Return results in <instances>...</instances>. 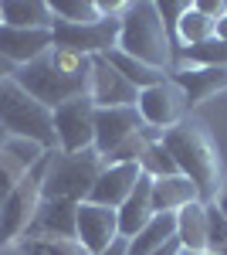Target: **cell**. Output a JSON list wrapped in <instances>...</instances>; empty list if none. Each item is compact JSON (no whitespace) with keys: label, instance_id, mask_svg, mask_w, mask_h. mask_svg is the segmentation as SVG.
<instances>
[{"label":"cell","instance_id":"6da1fadb","mask_svg":"<svg viewBox=\"0 0 227 255\" xmlns=\"http://www.w3.org/2000/svg\"><path fill=\"white\" fill-rule=\"evenodd\" d=\"M88 72H92V58L65 48H48L41 58L20 65L14 72V82L55 113L58 106L88 96Z\"/></svg>","mask_w":227,"mask_h":255},{"label":"cell","instance_id":"7a4b0ae2","mask_svg":"<svg viewBox=\"0 0 227 255\" xmlns=\"http://www.w3.org/2000/svg\"><path fill=\"white\" fill-rule=\"evenodd\" d=\"M163 146L170 150L176 170L190 177V184L197 187L200 204H214L224 187V163H221V150L207 129L183 119L180 126L163 133Z\"/></svg>","mask_w":227,"mask_h":255},{"label":"cell","instance_id":"3957f363","mask_svg":"<svg viewBox=\"0 0 227 255\" xmlns=\"http://www.w3.org/2000/svg\"><path fill=\"white\" fill-rule=\"evenodd\" d=\"M115 48L122 55H129V58L143 61V65H152V68L166 72V75L176 68V48H173L170 34L163 27V17H159L152 0H136V3L122 7Z\"/></svg>","mask_w":227,"mask_h":255},{"label":"cell","instance_id":"277c9868","mask_svg":"<svg viewBox=\"0 0 227 255\" xmlns=\"http://www.w3.org/2000/svg\"><path fill=\"white\" fill-rule=\"evenodd\" d=\"M0 126L14 139H31L41 150H58L55 113L34 96H27L14 79L0 82Z\"/></svg>","mask_w":227,"mask_h":255},{"label":"cell","instance_id":"5b68a950","mask_svg":"<svg viewBox=\"0 0 227 255\" xmlns=\"http://www.w3.org/2000/svg\"><path fill=\"white\" fill-rule=\"evenodd\" d=\"M102 153L98 150H81V153H61V150H48V163H44V177H41V194L44 197H65L81 204L92 184L102 174Z\"/></svg>","mask_w":227,"mask_h":255},{"label":"cell","instance_id":"8992f818","mask_svg":"<svg viewBox=\"0 0 227 255\" xmlns=\"http://www.w3.org/2000/svg\"><path fill=\"white\" fill-rule=\"evenodd\" d=\"M44 163H48V153L27 170V174L17 180V187L10 191V197L3 201V208H0V249H7V245H17L24 232H27V225L34 221V211H38L41 204V177H44Z\"/></svg>","mask_w":227,"mask_h":255},{"label":"cell","instance_id":"52a82bcc","mask_svg":"<svg viewBox=\"0 0 227 255\" xmlns=\"http://www.w3.org/2000/svg\"><path fill=\"white\" fill-rule=\"evenodd\" d=\"M136 109H139V116H143V126L159 129V133L180 126V123L190 116L187 96H183V89H180L170 75H166L163 82H156V85H150V89H143Z\"/></svg>","mask_w":227,"mask_h":255},{"label":"cell","instance_id":"ba28073f","mask_svg":"<svg viewBox=\"0 0 227 255\" xmlns=\"http://www.w3.org/2000/svg\"><path fill=\"white\" fill-rule=\"evenodd\" d=\"M51 38H55V48L95 58V55H105V51L115 48V41H119V17H102L95 24H61V20H55Z\"/></svg>","mask_w":227,"mask_h":255},{"label":"cell","instance_id":"9c48e42d","mask_svg":"<svg viewBox=\"0 0 227 255\" xmlns=\"http://www.w3.org/2000/svg\"><path fill=\"white\" fill-rule=\"evenodd\" d=\"M55 136L61 153L95 150V106L88 102V96L72 99L55 109Z\"/></svg>","mask_w":227,"mask_h":255},{"label":"cell","instance_id":"30bf717a","mask_svg":"<svg viewBox=\"0 0 227 255\" xmlns=\"http://www.w3.org/2000/svg\"><path fill=\"white\" fill-rule=\"evenodd\" d=\"M88 102L95 109H122V106H136L139 102V89L129 79H122L102 55L92 58V72H88Z\"/></svg>","mask_w":227,"mask_h":255},{"label":"cell","instance_id":"8fae6325","mask_svg":"<svg viewBox=\"0 0 227 255\" xmlns=\"http://www.w3.org/2000/svg\"><path fill=\"white\" fill-rule=\"evenodd\" d=\"M75 238L85 245L88 255H102L119 238V218L112 208H102L92 201H81L75 215Z\"/></svg>","mask_w":227,"mask_h":255},{"label":"cell","instance_id":"7c38bea8","mask_svg":"<svg viewBox=\"0 0 227 255\" xmlns=\"http://www.w3.org/2000/svg\"><path fill=\"white\" fill-rule=\"evenodd\" d=\"M75 215L78 204L75 201H65V197H41L34 221L27 225L24 238H75Z\"/></svg>","mask_w":227,"mask_h":255},{"label":"cell","instance_id":"4fadbf2b","mask_svg":"<svg viewBox=\"0 0 227 255\" xmlns=\"http://www.w3.org/2000/svg\"><path fill=\"white\" fill-rule=\"evenodd\" d=\"M139 177H143L139 163H105L85 201L102 204V208H112V211H115V208H122V201L136 191Z\"/></svg>","mask_w":227,"mask_h":255},{"label":"cell","instance_id":"5bb4252c","mask_svg":"<svg viewBox=\"0 0 227 255\" xmlns=\"http://www.w3.org/2000/svg\"><path fill=\"white\" fill-rule=\"evenodd\" d=\"M143 129V116L136 106H122V109H95V150L105 157L119 143H126Z\"/></svg>","mask_w":227,"mask_h":255},{"label":"cell","instance_id":"9a60e30c","mask_svg":"<svg viewBox=\"0 0 227 255\" xmlns=\"http://www.w3.org/2000/svg\"><path fill=\"white\" fill-rule=\"evenodd\" d=\"M48 48H55L51 31H27V27H7L0 24V55L10 65H27V61L41 58Z\"/></svg>","mask_w":227,"mask_h":255},{"label":"cell","instance_id":"2e32d148","mask_svg":"<svg viewBox=\"0 0 227 255\" xmlns=\"http://www.w3.org/2000/svg\"><path fill=\"white\" fill-rule=\"evenodd\" d=\"M170 79L183 89L190 109L200 106L207 96L224 92L227 89V68H200V65H176L170 72Z\"/></svg>","mask_w":227,"mask_h":255},{"label":"cell","instance_id":"e0dca14e","mask_svg":"<svg viewBox=\"0 0 227 255\" xmlns=\"http://www.w3.org/2000/svg\"><path fill=\"white\" fill-rule=\"evenodd\" d=\"M150 201H152V215H176V211H183L187 204L200 201V194H197V187L190 184V177L173 174V177H156V180H152Z\"/></svg>","mask_w":227,"mask_h":255},{"label":"cell","instance_id":"ac0fdd59","mask_svg":"<svg viewBox=\"0 0 227 255\" xmlns=\"http://www.w3.org/2000/svg\"><path fill=\"white\" fill-rule=\"evenodd\" d=\"M150 191H152V180L143 174V177H139V184H136V191L122 201V208H115V218H119V238L129 242L133 235H139V232L150 225V218H152Z\"/></svg>","mask_w":227,"mask_h":255},{"label":"cell","instance_id":"d6986e66","mask_svg":"<svg viewBox=\"0 0 227 255\" xmlns=\"http://www.w3.org/2000/svg\"><path fill=\"white\" fill-rule=\"evenodd\" d=\"M3 24L27 31H55V14L48 0H3Z\"/></svg>","mask_w":227,"mask_h":255},{"label":"cell","instance_id":"ffe728a7","mask_svg":"<svg viewBox=\"0 0 227 255\" xmlns=\"http://www.w3.org/2000/svg\"><path fill=\"white\" fill-rule=\"evenodd\" d=\"M176 242L190 255L207 252V208L200 201H193L183 211H176Z\"/></svg>","mask_w":227,"mask_h":255},{"label":"cell","instance_id":"44dd1931","mask_svg":"<svg viewBox=\"0 0 227 255\" xmlns=\"http://www.w3.org/2000/svg\"><path fill=\"white\" fill-rule=\"evenodd\" d=\"M173 238H176V215H152L150 225L139 235L129 238L126 255H152V252H159L166 242H173Z\"/></svg>","mask_w":227,"mask_h":255},{"label":"cell","instance_id":"7402d4cb","mask_svg":"<svg viewBox=\"0 0 227 255\" xmlns=\"http://www.w3.org/2000/svg\"><path fill=\"white\" fill-rule=\"evenodd\" d=\"M102 58L112 65L115 72L122 75V79H129L143 92V89H150V85H156V82H163L166 79V72H159V68H152V65H143V61H136V58H129V55H122L119 48H112V51H105Z\"/></svg>","mask_w":227,"mask_h":255},{"label":"cell","instance_id":"603a6c76","mask_svg":"<svg viewBox=\"0 0 227 255\" xmlns=\"http://www.w3.org/2000/svg\"><path fill=\"white\" fill-rule=\"evenodd\" d=\"M217 34V20L204 17L197 7H193V0H190V10L180 17V24H176V38H173V44H180V48H193V44H204V41H210ZM176 48V51H180Z\"/></svg>","mask_w":227,"mask_h":255},{"label":"cell","instance_id":"cb8c5ba5","mask_svg":"<svg viewBox=\"0 0 227 255\" xmlns=\"http://www.w3.org/2000/svg\"><path fill=\"white\" fill-rule=\"evenodd\" d=\"M48 7H51L55 20H61V24H95V20H102L95 0H48Z\"/></svg>","mask_w":227,"mask_h":255},{"label":"cell","instance_id":"d4e9b609","mask_svg":"<svg viewBox=\"0 0 227 255\" xmlns=\"http://www.w3.org/2000/svg\"><path fill=\"white\" fill-rule=\"evenodd\" d=\"M139 170L150 177V180H156V177H173L180 174L176 170V163H173L170 150L163 146V139H152V143H146V150H143V157H139Z\"/></svg>","mask_w":227,"mask_h":255},{"label":"cell","instance_id":"484cf974","mask_svg":"<svg viewBox=\"0 0 227 255\" xmlns=\"http://www.w3.org/2000/svg\"><path fill=\"white\" fill-rule=\"evenodd\" d=\"M207 208V252L221 255L227 249V218L217 211V204H204Z\"/></svg>","mask_w":227,"mask_h":255},{"label":"cell","instance_id":"4316f807","mask_svg":"<svg viewBox=\"0 0 227 255\" xmlns=\"http://www.w3.org/2000/svg\"><path fill=\"white\" fill-rule=\"evenodd\" d=\"M24 174H27V170H24L17 160H14L7 150H3V146H0V208H3V201L10 197V191L17 187V180Z\"/></svg>","mask_w":227,"mask_h":255},{"label":"cell","instance_id":"83f0119b","mask_svg":"<svg viewBox=\"0 0 227 255\" xmlns=\"http://www.w3.org/2000/svg\"><path fill=\"white\" fill-rule=\"evenodd\" d=\"M156 10H159V17H163V27H166V34H170V41L176 38V24H180V17L190 10V0H163V3H156ZM176 48V44H173Z\"/></svg>","mask_w":227,"mask_h":255},{"label":"cell","instance_id":"f1b7e54d","mask_svg":"<svg viewBox=\"0 0 227 255\" xmlns=\"http://www.w3.org/2000/svg\"><path fill=\"white\" fill-rule=\"evenodd\" d=\"M41 249L48 255H88L78 238H41Z\"/></svg>","mask_w":227,"mask_h":255},{"label":"cell","instance_id":"f546056e","mask_svg":"<svg viewBox=\"0 0 227 255\" xmlns=\"http://www.w3.org/2000/svg\"><path fill=\"white\" fill-rule=\"evenodd\" d=\"M193 7H197L204 17H210V20L227 17V0H193Z\"/></svg>","mask_w":227,"mask_h":255},{"label":"cell","instance_id":"4dcf8cb0","mask_svg":"<svg viewBox=\"0 0 227 255\" xmlns=\"http://www.w3.org/2000/svg\"><path fill=\"white\" fill-rule=\"evenodd\" d=\"M20 255H48L44 249H41V242H34V238H20Z\"/></svg>","mask_w":227,"mask_h":255},{"label":"cell","instance_id":"1f68e13d","mask_svg":"<svg viewBox=\"0 0 227 255\" xmlns=\"http://www.w3.org/2000/svg\"><path fill=\"white\" fill-rule=\"evenodd\" d=\"M126 249H129V242H126V238H115V242H112V245H109L102 255H126Z\"/></svg>","mask_w":227,"mask_h":255},{"label":"cell","instance_id":"d6a6232c","mask_svg":"<svg viewBox=\"0 0 227 255\" xmlns=\"http://www.w3.org/2000/svg\"><path fill=\"white\" fill-rule=\"evenodd\" d=\"M14 72H17V65H10V61L0 55V82H3V79H14Z\"/></svg>","mask_w":227,"mask_h":255},{"label":"cell","instance_id":"836d02e7","mask_svg":"<svg viewBox=\"0 0 227 255\" xmlns=\"http://www.w3.org/2000/svg\"><path fill=\"white\" fill-rule=\"evenodd\" d=\"M180 252H183V249H180V242L173 238V242H166V245H163L159 252H152V255H180Z\"/></svg>","mask_w":227,"mask_h":255},{"label":"cell","instance_id":"e575fe53","mask_svg":"<svg viewBox=\"0 0 227 255\" xmlns=\"http://www.w3.org/2000/svg\"><path fill=\"white\" fill-rule=\"evenodd\" d=\"M214 204H217V211H221V215L227 218V184L221 187V194H217V201H214Z\"/></svg>","mask_w":227,"mask_h":255},{"label":"cell","instance_id":"d590c367","mask_svg":"<svg viewBox=\"0 0 227 255\" xmlns=\"http://www.w3.org/2000/svg\"><path fill=\"white\" fill-rule=\"evenodd\" d=\"M214 38H217V41H224V44H227V17H221V20H217V34H214Z\"/></svg>","mask_w":227,"mask_h":255},{"label":"cell","instance_id":"8d00e7d4","mask_svg":"<svg viewBox=\"0 0 227 255\" xmlns=\"http://www.w3.org/2000/svg\"><path fill=\"white\" fill-rule=\"evenodd\" d=\"M0 255H20V245H7V249H0Z\"/></svg>","mask_w":227,"mask_h":255},{"label":"cell","instance_id":"74e56055","mask_svg":"<svg viewBox=\"0 0 227 255\" xmlns=\"http://www.w3.org/2000/svg\"><path fill=\"white\" fill-rule=\"evenodd\" d=\"M3 143H7V129L0 126V146H3Z\"/></svg>","mask_w":227,"mask_h":255},{"label":"cell","instance_id":"f35d334b","mask_svg":"<svg viewBox=\"0 0 227 255\" xmlns=\"http://www.w3.org/2000/svg\"><path fill=\"white\" fill-rule=\"evenodd\" d=\"M0 24H3V0H0Z\"/></svg>","mask_w":227,"mask_h":255},{"label":"cell","instance_id":"ab89813d","mask_svg":"<svg viewBox=\"0 0 227 255\" xmlns=\"http://www.w3.org/2000/svg\"><path fill=\"white\" fill-rule=\"evenodd\" d=\"M180 255H190V252H180ZM200 255H214V252H200Z\"/></svg>","mask_w":227,"mask_h":255}]
</instances>
